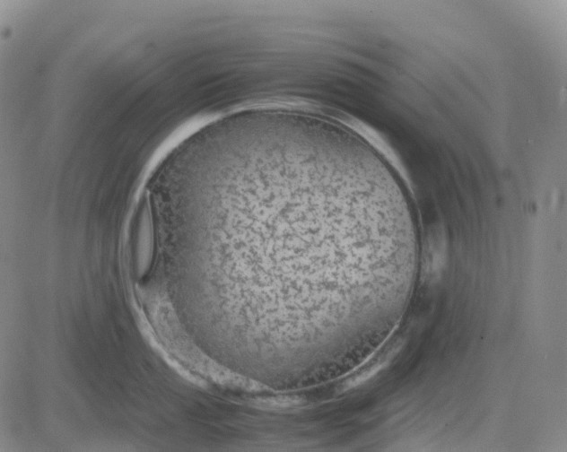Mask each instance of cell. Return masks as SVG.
I'll return each mask as SVG.
<instances>
[{
	"mask_svg": "<svg viewBox=\"0 0 567 452\" xmlns=\"http://www.w3.org/2000/svg\"><path fill=\"white\" fill-rule=\"evenodd\" d=\"M182 228L224 254L249 335L323 349L352 348L387 324L419 248L414 210L385 159L354 132L304 118L250 123L200 153Z\"/></svg>",
	"mask_w": 567,
	"mask_h": 452,
	"instance_id": "cell-1",
	"label": "cell"
}]
</instances>
